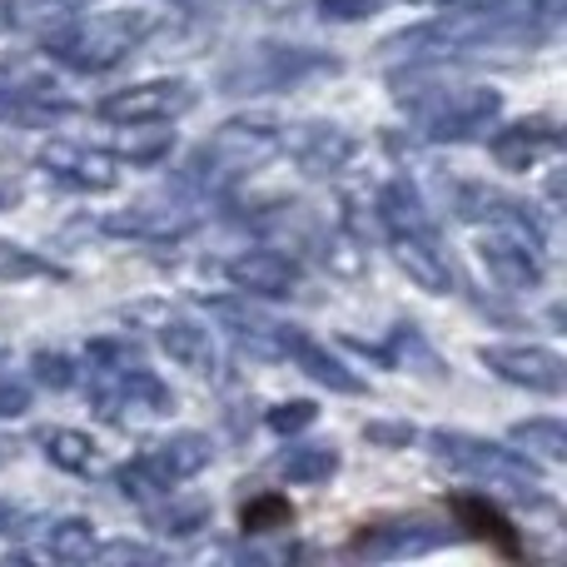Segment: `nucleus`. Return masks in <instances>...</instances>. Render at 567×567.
Wrapping results in <instances>:
<instances>
[{
    "label": "nucleus",
    "mask_w": 567,
    "mask_h": 567,
    "mask_svg": "<svg viewBox=\"0 0 567 567\" xmlns=\"http://www.w3.org/2000/svg\"><path fill=\"white\" fill-rule=\"evenodd\" d=\"M449 508L458 513L463 528H468L478 543H488V548L498 553V558H518V553H523L518 533H513V523L503 518L498 508H488V503H478V498H453Z\"/></svg>",
    "instance_id": "nucleus-1"
},
{
    "label": "nucleus",
    "mask_w": 567,
    "mask_h": 567,
    "mask_svg": "<svg viewBox=\"0 0 567 567\" xmlns=\"http://www.w3.org/2000/svg\"><path fill=\"white\" fill-rule=\"evenodd\" d=\"M293 523V508L284 498H259L245 508V528L249 533H269V528H289Z\"/></svg>",
    "instance_id": "nucleus-2"
}]
</instances>
